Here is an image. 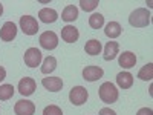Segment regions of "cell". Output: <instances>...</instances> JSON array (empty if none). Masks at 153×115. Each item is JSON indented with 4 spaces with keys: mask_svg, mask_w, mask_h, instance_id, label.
<instances>
[{
    "mask_svg": "<svg viewBox=\"0 0 153 115\" xmlns=\"http://www.w3.org/2000/svg\"><path fill=\"white\" fill-rule=\"evenodd\" d=\"M129 23L133 28H146L150 25V11L146 8H138L135 9L130 17H129Z\"/></svg>",
    "mask_w": 153,
    "mask_h": 115,
    "instance_id": "6da1fadb",
    "label": "cell"
},
{
    "mask_svg": "<svg viewBox=\"0 0 153 115\" xmlns=\"http://www.w3.org/2000/svg\"><path fill=\"white\" fill-rule=\"evenodd\" d=\"M98 94H100V98L103 100L104 103H109V105L115 103V101L118 100V89L110 81H106V83L101 84L100 89H98Z\"/></svg>",
    "mask_w": 153,
    "mask_h": 115,
    "instance_id": "7a4b0ae2",
    "label": "cell"
},
{
    "mask_svg": "<svg viewBox=\"0 0 153 115\" xmlns=\"http://www.w3.org/2000/svg\"><path fill=\"white\" fill-rule=\"evenodd\" d=\"M87 97H89V92H87V89L83 87V86H74L71 89V92H69V100H71V103L75 105V106L84 105Z\"/></svg>",
    "mask_w": 153,
    "mask_h": 115,
    "instance_id": "3957f363",
    "label": "cell"
},
{
    "mask_svg": "<svg viewBox=\"0 0 153 115\" xmlns=\"http://www.w3.org/2000/svg\"><path fill=\"white\" fill-rule=\"evenodd\" d=\"M25 65H26L28 68H37V66H40L42 65V52H40V49H37V48H29L26 49V52H25Z\"/></svg>",
    "mask_w": 153,
    "mask_h": 115,
    "instance_id": "277c9868",
    "label": "cell"
},
{
    "mask_svg": "<svg viewBox=\"0 0 153 115\" xmlns=\"http://www.w3.org/2000/svg\"><path fill=\"white\" fill-rule=\"evenodd\" d=\"M20 28L26 35H35L38 32V22L32 16L20 17Z\"/></svg>",
    "mask_w": 153,
    "mask_h": 115,
    "instance_id": "5b68a950",
    "label": "cell"
},
{
    "mask_svg": "<svg viewBox=\"0 0 153 115\" xmlns=\"http://www.w3.org/2000/svg\"><path fill=\"white\" fill-rule=\"evenodd\" d=\"M40 45L43 49H48V51H52L58 46V37L54 31H46L40 35Z\"/></svg>",
    "mask_w": 153,
    "mask_h": 115,
    "instance_id": "8992f818",
    "label": "cell"
},
{
    "mask_svg": "<svg viewBox=\"0 0 153 115\" xmlns=\"http://www.w3.org/2000/svg\"><path fill=\"white\" fill-rule=\"evenodd\" d=\"M17 35V26L14 22H5L0 29V38L3 42H12Z\"/></svg>",
    "mask_w": 153,
    "mask_h": 115,
    "instance_id": "52a82bcc",
    "label": "cell"
},
{
    "mask_svg": "<svg viewBox=\"0 0 153 115\" xmlns=\"http://www.w3.org/2000/svg\"><path fill=\"white\" fill-rule=\"evenodd\" d=\"M16 115H34L35 112V105L29 100H19L14 106Z\"/></svg>",
    "mask_w": 153,
    "mask_h": 115,
    "instance_id": "ba28073f",
    "label": "cell"
},
{
    "mask_svg": "<svg viewBox=\"0 0 153 115\" xmlns=\"http://www.w3.org/2000/svg\"><path fill=\"white\" fill-rule=\"evenodd\" d=\"M35 87H37L35 80L31 78V77H25V78H22V80L19 81V92H20L22 95H25V97L32 95L34 91H35Z\"/></svg>",
    "mask_w": 153,
    "mask_h": 115,
    "instance_id": "9c48e42d",
    "label": "cell"
},
{
    "mask_svg": "<svg viewBox=\"0 0 153 115\" xmlns=\"http://www.w3.org/2000/svg\"><path fill=\"white\" fill-rule=\"evenodd\" d=\"M104 75V71L100 66H86L83 69V78L87 81H97Z\"/></svg>",
    "mask_w": 153,
    "mask_h": 115,
    "instance_id": "30bf717a",
    "label": "cell"
},
{
    "mask_svg": "<svg viewBox=\"0 0 153 115\" xmlns=\"http://www.w3.org/2000/svg\"><path fill=\"white\" fill-rule=\"evenodd\" d=\"M78 37H80L78 29L75 26H72V25H66L65 28H61V38L66 43H75L78 40Z\"/></svg>",
    "mask_w": 153,
    "mask_h": 115,
    "instance_id": "8fae6325",
    "label": "cell"
},
{
    "mask_svg": "<svg viewBox=\"0 0 153 115\" xmlns=\"http://www.w3.org/2000/svg\"><path fill=\"white\" fill-rule=\"evenodd\" d=\"M42 84L51 92H58L63 87V80L60 77H46V78L42 80Z\"/></svg>",
    "mask_w": 153,
    "mask_h": 115,
    "instance_id": "7c38bea8",
    "label": "cell"
},
{
    "mask_svg": "<svg viewBox=\"0 0 153 115\" xmlns=\"http://www.w3.org/2000/svg\"><path fill=\"white\" fill-rule=\"evenodd\" d=\"M118 63H120V66H123L126 69H130L136 65V55L133 52H130V51H126V52H123L120 55Z\"/></svg>",
    "mask_w": 153,
    "mask_h": 115,
    "instance_id": "4fadbf2b",
    "label": "cell"
},
{
    "mask_svg": "<svg viewBox=\"0 0 153 115\" xmlns=\"http://www.w3.org/2000/svg\"><path fill=\"white\" fill-rule=\"evenodd\" d=\"M38 19H40L43 23H54L58 19V14L52 8H43V9H40V12H38Z\"/></svg>",
    "mask_w": 153,
    "mask_h": 115,
    "instance_id": "5bb4252c",
    "label": "cell"
},
{
    "mask_svg": "<svg viewBox=\"0 0 153 115\" xmlns=\"http://www.w3.org/2000/svg\"><path fill=\"white\" fill-rule=\"evenodd\" d=\"M118 51H120V46L117 42H107L106 46H104V55L103 58L106 61H112L115 57L118 55Z\"/></svg>",
    "mask_w": 153,
    "mask_h": 115,
    "instance_id": "9a60e30c",
    "label": "cell"
},
{
    "mask_svg": "<svg viewBox=\"0 0 153 115\" xmlns=\"http://www.w3.org/2000/svg\"><path fill=\"white\" fill-rule=\"evenodd\" d=\"M117 84L121 89H129L133 86V75L130 72H120L117 75Z\"/></svg>",
    "mask_w": 153,
    "mask_h": 115,
    "instance_id": "2e32d148",
    "label": "cell"
},
{
    "mask_svg": "<svg viewBox=\"0 0 153 115\" xmlns=\"http://www.w3.org/2000/svg\"><path fill=\"white\" fill-rule=\"evenodd\" d=\"M123 32V28L118 22H109L106 25V29H104V34L109 37V38H117L120 37Z\"/></svg>",
    "mask_w": 153,
    "mask_h": 115,
    "instance_id": "e0dca14e",
    "label": "cell"
},
{
    "mask_svg": "<svg viewBox=\"0 0 153 115\" xmlns=\"http://www.w3.org/2000/svg\"><path fill=\"white\" fill-rule=\"evenodd\" d=\"M61 19L65 22H68V23L76 20L78 19V8H76L75 5H68L61 12Z\"/></svg>",
    "mask_w": 153,
    "mask_h": 115,
    "instance_id": "ac0fdd59",
    "label": "cell"
},
{
    "mask_svg": "<svg viewBox=\"0 0 153 115\" xmlns=\"http://www.w3.org/2000/svg\"><path fill=\"white\" fill-rule=\"evenodd\" d=\"M101 49H103V46H101V42H100V40H95V38L86 42V46H84L86 54H89V55H98V54L101 52Z\"/></svg>",
    "mask_w": 153,
    "mask_h": 115,
    "instance_id": "d6986e66",
    "label": "cell"
},
{
    "mask_svg": "<svg viewBox=\"0 0 153 115\" xmlns=\"http://www.w3.org/2000/svg\"><path fill=\"white\" fill-rule=\"evenodd\" d=\"M55 68H57V58L52 57V55H49V57H46V58L43 60V65H42L40 69H42V72H43L45 75H48V74H51V72H54Z\"/></svg>",
    "mask_w": 153,
    "mask_h": 115,
    "instance_id": "ffe728a7",
    "label": "cell"
},
{
    "mask_svg": "<svg viewBox=\"0 0 153 115\" xmlns=\"http://www.w3.org/2000/svg\"><path fill=\"white\" fill-rule=\"evenodd\" d=\"M89 26L92 29H101L104 26V17L103 14H100V12H95L89 17Z\"/></svg>",
    "mask_w": 153,
    "mask_h": 115,
    "instance_id": "44dd1931",
    "label": "cell"
},
{
    "mask_svg": "<svg viewBox=\"0 0 153 115\" xmlns=\"http://www.w3.org/2000/svg\"><path fill=\"white\" fill-rule=\"evenodd\" d=\"M138 78H141L144 81H149L153 78V65L152 63H147L146 66H143L138 72Z\"/></svg>",
    "mask_w": 153,
    "mask_h": 115,
    "instance_id": "7402d4cb",
    "label": "cell"
},
{
    "mask_svg": "<svg viewBox=\"0 0 153 115\" xmlns=\"http://www.w3.org/2000/svg\"><path fill=\"white\" fill-rule=\"evenodd\" d=\"M14 95V86L12 84H2L0 86V101H6Z\"/></svg>",
    "mask_w": 153,
    "mask_h": 115,
    "instance_id": "603a6c76",
    "label": "cell"
},
{
    "mask_svg": "<svg viewBox=\"0 0 153 115\" xmlns=\"http://www.w3.org/2000/svg\"><path fill=\"white\" fill-rule=\"evenodd\" d=\"M98 5H100L98 0H81V2H80V8H81L83 11H86V12L94 11Z\"/></svg>",
    "mask_w": 153,
    "mask_h": 115,
    "instance_id": "cb8c5ba5",
    "label": "cell"
},
{
    "mask_svg": "<svg viewBox=\"0 0 153 115\" xmlns=\"http://www.w3.org/2000/svg\"><path fill=\"white\" fill-rule=\"evenodd\" d=\"M43 115H63V111L58 106H55V105H49V106L45 108Z\"/></svg>",
    "mask_w": 153,
    "mask_h": 115,
    "instance_id": "d4e9b609",
    "label": "cell"
},
{
    "mask_svg": "<svg viewBox=\"0 0 153 115\" xmlns=\"http://www.w3.org/2000/svg\"><path fill=\"white\" fill-rule=\"evenodd\" d=\"M136 115H153V111L150 108H143L136 112Z\"/></svg>",
    "mask_w": 153,
    "mask_h": 115,
    "instance_id": "484cf974",
    "label": "cell"
},
{
    "mask_svg": "<svg viewBox=\"0 0 153 115\" xmlns=\"http://www.w3.org/2000/svg\"><path fill=\"white\" fill-rule=\"evenodd\" d=\"M100 115H117V112L112 111L110 108H103L100 111Z\"/></svg>",
    "mask_w": 153,
    "mask_h": 115,
    "instance_id": "4316f807",
    "label": "cell"
},
{
    "mask_svg": "<svg viewBox=\"0 0 153 115\" xmlns=\"http://www.w3.org/2000/svg\"><path fill=\"white\" fill-rule=\"evenodd\" d=\"M5 78H6V71L3 66H0V81H3Z\"/></svg>",
    "mask_w": 153,
    "mask_h": 115,
    "instance_id": "83f0119b",
    "label": "cell"
},
{
    "mask_svg": "<svg viewBox=\"0 0 153 115\" xmlns=\"http://www.w3.org/2000/svg\"><path fill=\"white\" fill-rule=\"evenodd\" d=\"M2 14H3V5L0 3V16H2Z\"/></svg>",
    "mask_w": 153,
    "mask_h": 115,
    "instance_id": "f1b7e54d",
    "label": "cell"
}]
</instances>
